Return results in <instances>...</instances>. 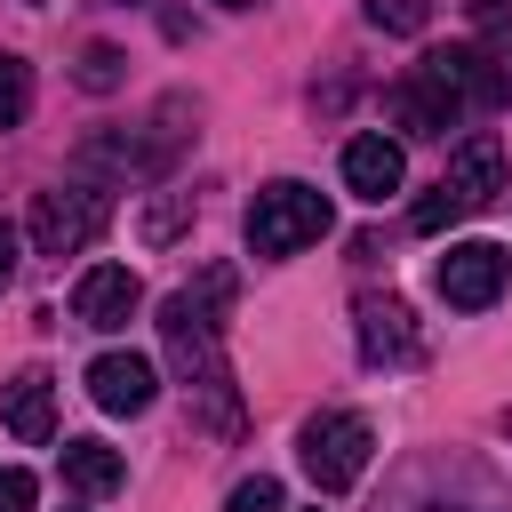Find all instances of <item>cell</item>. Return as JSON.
I'll return each instance as SVG.
<instances>
[{
	"label": "cell",
	"mask_w": 512,
	"mask_h": 512,
	"mask_svg": "<svg viewBox=\"0 0 512 512\" xmlns=\"http://www.w3.org/2000/svg\"><path fill=\"white\" fill-rule=\"evenodd\" d=\"M232 296V272L224 264H208L200 272V288H176L168 304H160V344H168V360H176V376H184V392L200 400L192 416L208 424V432H240V400H232V368H224V320H216V304Z\"/></svg>",
	"instance_id": "obj_1"
},
{
	"label": "cell",
	"mask_w": 512,
	"mask_h": 512,
	"mask_svg": "<svg viewBox=\"0 0 512 512\" xmlns=\"http://www.w3.org/2000/svg\"><path fill=\"white\" fill-rule=\"evenodd\" d=\"M104 224H112L104 184H56V192H32V248H40V256H80Z\"/></svg>",
	"instance_id": "obj_6"
},
{
	"label": "cell",
	"mask_w": 512,
	"mask_h": 512,
	"mask_svg": "<svg viewBox=\"0 0 512 512\" xmlns=\"http://www.w3.org/2000/svg\"><path fill=\"white\" fill-rule=\"evenodd\" d=\"M504 192V144L496 136H464L456 152H448V168H440V184H432V200H416V232H448L456 216H472V208H488Z\"/></svg>",
	"instance_id": "obj_3"
},
{
	"label": "cell",
	"mask_w": 512,
	"mask_h": 512,
	"mask_svg": "<svg viewBox=\"0 0 512 512\" xmlns=\"http://www.w3.org/2000/svg\"><path fill=\"white\" fill-rule=\"evenodd\" d=\"M368 456H376V432H368L360 408H320V416L296 432V464H304V480H312L320 496H344V488L368 472Z\"/></svg>",
	"instance_id": "obj_4"
},
{
	"label": "cell",
	"mask_w": 512,
	"mask_h": 512,
	"mask_svg": "<svg viewBox=\"0 0 512 512\" xmlns=\"http://www.w3.org/2000/svg\"><path fill=\"white\" fill-rule=\"evenodd\" d=\"M464 104H472L464 48H432V56H416V72L392 80V96H384L392 128H408V136H448V128L464 120Z\"/></svg>",
	"instance_id": "obj_2"
},
{
	"label": "cell",
	"mask_w": 512,
	"mask_h": 512,
	"mask_svg": "<svg viewBox=\"0 0 512 512\" xmlns=\"http://www.w3.org/2000/svg\"><path fill=\"white\" fill-rule=\"evenodd\" d=\"M424 16H432L424 0H368V24L376 32H424Z\"/></svg>",
	"instance_id": "obj_17"
},
{
	"label": "cell",
	"mask_w": 512,
	"mask_h": 512,
	"mask_svg": "<svg viewBox=\"0 0 512 512\" xmlns=\"http://www.w3.org/2000/svg\"><path fill=\"white\" fill-rule=\"evenodd\" d=\"M504 280H512V256H504L496 240H456V248L432 264V288H440L456 312H488V304L504 296Z\"/></svg>",
	"instance_id": "obj_7"
},
{
	"label": "cell",
	"mask_w": 512,
	"mask_h": 512,
	"mask_svg": "<svg viewBox=\"0 0 512 512\" xmlns=\"http://www.w3.org/2000/svg\"><path fill=\"white\" fill-rule=\"evenodd\" d=\"M136 304H144V280H136L128 264H88V272L72 280V320H80V328H128Z\"/></svg>",
	"instance_id": "obj_10"
},
{
	"label": "cell",
	"mask_w": 512,
	"mask_h": 512,
	"mask_svg": "<svg viewBox=\"0 0 512 512\" xmlns=\"http://www.w3.org/2000/svg\"><path fill=\"white\" fill-rule=\"evenodd\" d=\"M224 512H280V480H272V472H256V480H240V488L224 496Z\"/></svg>",
	"instance_id": "obj_18"
},
{
	"label": "cell",
	"mask_w": 512,
	"mask_h": 512,
	"mask_svg": "<svg viewBox=\"0 0 512 512\" xmlns=\"http://www.w3.org/2000/svg\"><path fill=\"white\" fill-rule=\"evenodd\" d=\"M0 416H8V432H16L24 448H40V440L56 432V376H48V368H24V376L0 392Z\"/></svg>",
	"instance_id": "obj_11"
},
{
	"label": "cell",
	"mask_w": 512,
	"mask_h": 512,
	"mask_svg": "<svg viewBox=\"0 0 512 512\" xmlns=\"http://www.w3.org/2000/svg\"><path fill=\"white\" fill-rule=\"evenodd\" d=\"M120 72H128V56H120V48H104V40H96V48H80V88H88V96H112V88H120Z\"/></svg>",
	"instance_id": "obj_16"
},
{
	"label": "cell",
	"mask_w": 512,
	"mask_h": 512,
	"mask_svg": "<svg viewBox=\"0 0 512 512\" xmlns=\"http://www.w3.org/2000/svg\"><path fill=\"white\" fill-rule=\"evenodd\" d=\"M32 112V64L24 56H0V128H16Z\"/></svg>",
	"instance_id": "obj_15"
},
{
	"label": "cell",
	"mask_w": 512,
	"mask_h": 512,
	"mask_svg": "<svg viewBox=\"0 0 512 512\" xmlns=\"http://www.w3.org/2000/svg\"><path fill=\"white\" fill-rule=\"evenodd\" d=\"M120 480H128L120 448H104V440H64V488H80V496H112Z\"/></svg>",
	"instance_id": "obj_13"
},
{
	"label": "cell",
	"mask_w": 512,
	"mask_h": 512,
	"mask_svg": "<svg viewBox=\"0 0 512 512\" xmlns=\"http://www.w3.org/2000/svg\"><path fill=\"white\" fill-rule=\"evenodd\" d=\"M16 280V224H0V288Z\"/></svg>",
	"instance_id": "obj_22"
},
{
	"label": "cell",
	"mask_w": 512,
	"mask_h": 512,
	"mask_svg": "<svg viewBox=\"0 0 512 512\" xmlns=\"http://www.w3.org/2000/svg\"><path fill=\"white\" fill-rule=\"evenodd\" d=\"M472 8V24H512V0H464Z\"/></svg>",
	"instance_id": "obj_21"
},
{
	"label": "cell",
	"mask_w": 512,
	"mask_h": 512,
	"mask_svg": "<svg viewBox=\"0 0 512 512\" xmlns=\"http://www.w3.org/2000/svg\"><path fill=\"white\" fill-rule=\"evenodd\" d=\"M464 80H472V104H512V40H488V48H464Z\"/></svg>",
	"instance_id": "obj_14"
},
{
	"label": "cell",
	"mask_w": 512,
	"mask_h": 512,
	"mask_svg": "<svg viewBox=\"0 0 512 512\" xmlns=\"http://www.w3.org/2000/svg\"><path fill=\"white\" fill-rule=\"evenodd\" d=\"M32 504H40L32 472H16V464H8V472H0V512H32Z\"/></svg>",
	"instance_id": "obj_19"
},
{
	"label": "cell",
	"mask_w": 512,
	"mask_h": 512,
	"mask_svg": "<svg viewBox=\"0 0 512 512\" xmlns=\"http://www.w3.org/2000/svg\"><path fill=\"white\" fill-rule=\"evenodd\" d=\"M352 336H360V360H368V368H416V360H424L416 312H408L400 296H360V304H352Z\"/></svg>",
	"instance_id": "obj_8"
},
{
	"label": "cell",
	"mask_w": 512,
	"mask_h": 512,
	"mask_svg": "<svg viewBox=\"0 0 512 512\" xmlns=\"http://www.w3.org/2000/svg\"><path fill=\"white\" fill-rule=\"evenodd\" d=\"M88 400H96L104 416H144V408L160 400V368H152L144 352H96V360H88Z\"/></svg>",
	"instance_id": "obj_9"
},
{
	"label": "cell",
	"mask_w": 512,
	"mask_h": 512,
	"mask_svg": "<svg viewBox=\"0 0 512 512\" xmlns=\"http://www.w3.org/2000/svg\"><path fill=\"white\" fill-rule=\"evenodd\" d=\"M192 200V192H184ZM184 200H160L152 216H144V240H176V224H184Z\"/></svg>",
	"instance_id": "obj_20"
},
{
	"label": "cell",
	"mask_w": 512,
	"mask_h": 512,
	"mask_svg": "<svg viewBox=\"0 0 512 512\" xmlns=\"http://www.w3.org/2000/svg\"><path fill=\"white\" fill-rule=\"evenodd\" d=\"M328 232V200L312 192V184H296V176H280V184H264L256 200H248V248L256 256H296V248H312Z\"/></svg>",
	"instance_id": "obj_5"
},
{
	"label": "cell",
	"mask_w": 512,
	"mask_h": 512,
	"mask_svg": "<svg viewBox=\"0 0 512 512\" xmlns=\"http://www.w3.org/2000/svg\"><path fill=\"white\" fill-rule=\"evenodd\" d=\"M224 8H256V0H224Z\"/></svg>",
	"instance_id": "obj_23"
},
{
	"label": "cell",
	"mask_w": 512,
	"mask_h": 512,
	"mask_svg": "<svg viewBox=\"0 0 512 512\" xmlns=\"http://www.w3.org/2000/svg\"><path fill=\"white\" fill-rule=\"evenodd\" d=\"M400 176H408V160H400L392 136H352V144H344V184H352L360 200H392Z\"/></svg>",
	"instance_id": "obj_12"
}]
</instances>
